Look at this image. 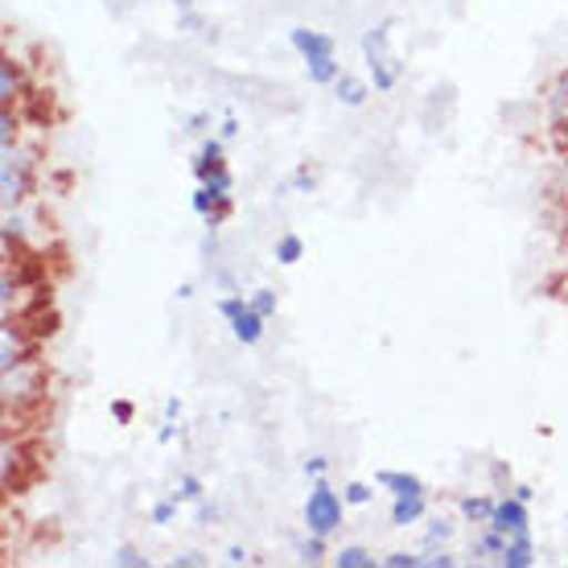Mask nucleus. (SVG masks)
Here are the masks:
<instances>
[{"label": "nucleus", "mask_w": 568, "mask_h": 568, "mask_svg": "<svg viewBox=\"0 0 568 568\" xmlns=\"http://www.w3.org/2000/svg\"><path fill=\"white\" fill-rule=\"evenodd\" d=\"M329 565L334 568H375V556L358 544H342L338 552H329Z\"/></svg>", "instance_id": "dca6fc26"}, {"label": "nucleus", "mask_w": 568, "mask_h": 568, "mask_svg": "<svg viewBox=\"0 0 568 568\" xmlns=\"http://www.w3.org/2000/svg\"><path fill=\"white\" fill-rule=\"evenodd\" d=\"M223 560H227V565H247L252 556H247V548H240V544H231L227 556H223Z\"/></svg>", "instance_id": "f704fd0d"}, {"label": "nucleus", "mask_w": 568, "mask_h": 568, "mask_svg": "<svg viewBox=\"0 0 568 568\" xmlns=\"http://www.w3.org/2000/svg\"><path fill=\"white\" fill-rule=\"evenodd\" d=\"M305 79H310L313 87H334L342 79L338 54H326V58H313V62H305Z\"/></svg>", "instance_id": "4468645a"}, {"label": "nucleus", "mask_w": 568, "mask_h": 568, "mask_svg": "<svg viewBox=\"0 0 568 568\" xmlns=\"http://www.w3.org/2000/svg\"><path fill=\"white\" fill-rule=\"evenodd\" d=\"M194 4H199V0H173V9H178V13H182V9H194Z\"/></svg>", "instance_id": "4c0bfd02"}, {"label": "nucleus", "mask_w": 568, "mask_h": 568, "mask_svg": "<svg viewBox=\"0 0 568 568\" xmlns=\"http://www.w3.org/2000/svg\"><path fill=\"white\" fill-rule=\"evenodd\" d=\"M358 50H363V62H367L371 87H375L379 95H392L399 87V79H404V67H399L396 54H392V21L371 26L367 33H363V42H358Z\"/></svg>", "instance_id": "f257e3e1"}, {"label": "nucleus", "mask_w": 568, "mask_h": 568, "mask_svg": "<svg viewBox=\"0 0 568 568\" xmlns=\"http://www.w3.org/2000/svg\"><path fill=\"white\" fill-rule=\"evenodd\" d=\"M219 136H223V141H235V136H240V120H235V115H223V124H219Z\"/></svg>", "instance_id": "473e14b6"}, {"label": "nucleus", "mask_w": 568, "mask_h": 568, "mask_svg": "<svg viewBox=\"0 0 568 568\" xmlns=\"http://www.w3.org/2000/svg\"><path fill=\"white\" fill-rule=\"evenodd\" d=\"M272 260H276L281 268H293V264H301V260H305V240H301V235H293V231H284L281 240L272 243Z\"/></svg>", "instance_id": "2eb2a0df"}, {"label": "nucleus", "mask_w": 568, "mask_h": 568, "mask_svg": "<svg viewBox=\"0 0 568 568\" xmlns=\"http://www.w3.org/2000/svg\"><path fill=\"white\" fill-rule=\"evenodd\" d=\"M223 165H227V141H223V136H202L199 153H194V165H190L194 178L206 182V178H211L214 170H223Z\"/></svg>", "instance_id": "6e6552de"}, {"label": "nucleus", "mask_w": 568, "mask_h": 568, "mask_svg": "<svg viewBox=\"0 0 568 568\" xmlns=\"http://www.w3.org/2000/svg\"><path fill=\"white\" fill-rule=\"evenodd\" d=\"M425 515H428V495H399V498H392V507H387L392 527H416V524H425Z\"/></svg>", "instance_id": "9d476101"}, {"label": "nucleus", "mask_w": 568, "mask_h": 568, "mask_svg": "<svg viewBox=\"0 0 568 568\" xmlns=\"http://www.w3.org/2000/svg\"><path fill=\"white\" fill-rule=\"evenodd\" d=\"M375 483H346L342 486V498H346V507H371L375 503Z\"/></svg>", "instance_id": "4be33fe9"}, {"label": "nucleus", "mask_w": 568, "mask_h": 568, "mask_svg": "<svg viewBox=\"0 0 568 568\" xmlns=\"http://www.w3.org/2000/svg\"><path fill=\"white\" fill-rule=\"evenodd\" d=\"M511 495H515V498H524V503H531V498H536V490H531V486L519 483V486H511Z\"/></svg>", "instance_id": "e433bc0d"}, {"label": "nucleus", "mask_w": 568, "mask_h": 568, "mask_svg": "<svg viewBox=\"0 0 568 568\" xmlns=\"http://www.w3.org/2000/svg\"><path fill=\"white\" fill-rule=\"evenodd\" d=\"M112 565H120V568H149V556H141L136 548H129V544H120L112 552Z\"/></svg>", "instance_id": "b1692460"}, {"label": "nucleus", "mask_w": 568, "mask_h": 568, "mask_svg": "<svg viewBox=\"0 0 568 568\" xmlns=\"http://www.w3.org/2000/svg\"><path fill=\"white\" fill-rule=\"evenodd\" d=\"M536 565V540H531V531H519L507 540V552H503V565L498 568H531Z\"/></svg>", "instance_id": "f8f14e48"}, {"label": "nucleus", "mask_w": 568, "mask_h": 568, "mask_svg": "<svg viewBox=\"0 0 568 568\" xmlns=\"http://www.w3.org/2000/svg\"><path fill=\"white\" fill-rule=\"evenodd\" d=\"M375 486L387 490V498H399V495H428L425 478H416L408 469H379L375 474Z\"/></svg>", "instance_id": "1a4fd4ad"}, {"label": "nucleus", "mask_w": 568, "mask_h": 568, "mask_svg": "<svg viewBox=\"0 0 568 568\" xmlns=\"http://www.w3.org/2000/svg\"><path fill=\"white\" fill-rule=\"evenodd\" d=\"M202 26H206V21H202L199 9H182V13H178V29H182V33H199Z\"/></svg>", "instance_id": "c85d7f7f"}, {"label": "nucleus", "mask_w": 568, "mask_h": 568, "mask_svg": "<svg viewBox=\"0 0 568 568\" xmlns=\"http://www.w3.org/2000/svg\"><path fill=\"white\" fill-rule=\"evenodd\" d=\"M297 560L301 565H322V560H329V548H326V536H305V540H297Z\"/></svg>", "instance_id": "a211bd4d"}, {"label": "nucleus", "mask_w": 568, "mask_h": 568, "mask_svg": "<svg viewBox=\"0 0 568 568\" xmlns=\"http://www.w3.org/2000/svg\"><path fill=\"white\" fill-rule=\"evenodd\" d=\"M313 185H317V178L310 173V165H297L288 178V190H297V194H313Z\"/></svg>", "instance_id": "bb28decb"}, {"label": "nucleus", "mask_w": 568, "mask_h": 568, "mask_svg": "<svg viewBox=\"0 0 568 568\" xmlns=\"http://www.w3.org/2000/svg\"><path fill=\"white\" fill-rule=\"evenodd\" d=\"M178 511H182V498L178 495H165L153 503V511H149V519H153L156 527H170L173 519H178Z\"/></svg>", "instance_id": "aec40b11"}, {"label": "nucleus", "mask_w": 568, "mask_h": 568, "mask_svg": "<svg viewBox=\"0 0 568 568\" xmlns=\"http://www.w3.org/2000/svg\"><path fill=\"white\" fill-rule=\"evenodd\" d=\"M454 565H457V556L445 552V548H433V552L425 556V568H454Z\"/></svg>", "instance_id": "c756f323"}, {"label": "nucleus", "mask_w": 568, "mask_h": 568, "mask_svg": "<svg viewBox=\"0 0 568 568\" xmlns=\"http://www.w3.org/2000/svg\"><path fill=\"white\" fill-rule=\"evenodd\" d=\"M301 519H305V531L313 536H338L342 524H346V498L326 483V478H313L310 495H305V507H301Z\"/></svg>", "instance_id": "f03ea898"}, {"label": "nucleus", "mask_w": 568, "mask_h": 568, "mask_svg": "<svg viewBox=\"0 0 568 568\" xmlns=\"http://www.w3.org/2000/svg\"><path fill=\"white\" fill-rule=\"evenodd\" d=\"M194 519H199V527H211L214 524V507L206 503V498H199V503H194Z\"/></svg>", "instance_id": "2f4dec72"}, {"label": "nucleus", "mask_w": 568, "mask_h": 568, "mask_svg": "<svg viewBox=\"0 0 568 568\" xmlns=\"http://www.w3.org/2000/svg\"><path fill=\"white\" fill-rule=\"evenodd\" d=\"M173 495L182 498V503H199V498H206V483H202L199 474H182L178 486H173Z\"/></svg>", "instance_id": "5701e85b"}, {"label": "nucleus", "mask_w": 568, "mask_h": 568, "mask_svg": "<svg viewBox=\"0 0 568 568\" xmlns=\"http://www.w3.org/2000/svg\"><path fill=\"white\" fill-rule=\"evenodd\" d=\"M29 170H33V161L26 156V149L9 144V149H4V161H0V202H4V211H17V206L26 202Z\"/></svg>", "instance_id": "20e7f679"}, {"label": "nucleus", "mask_w": 568, "mask_h": 568, "mask_svg": "<svg viewBox=\"0 0 568 568\" xmlns=\"http://www.w3.org/2000/svg\"><path fill=\"white\" fill-rule=\"evenodd\" d=\"M531 503L515 495H498L495 503V515H490V527L503 531V536H519V531H531V511H527Z\"/></svg>", "instance_id": "39448f33"}, {"label": "nucleus", "mask_w": 568, "mask_h": 568, "mask_svg": "<svg viewBox=\"0 0 568 568\" xmlns=\"http://www.w3.org/2000/svg\"><path fill=\"white\" fill-rule=\"evenodd\" d=\"M161 413H165V420H182V399L170 396L165 404H161Z\"/></svg>", "instance_id": "72a5a7b5"}, {"label": "nucleus", "mask_w": 568, "mask_h": 568, "mask_svg": "<svg viewBox=\"0 0 568 568\" xmlns=\"http://www.w3.org/2000/svg\"><path fill=\"white\" fill-rule=\"evenodd\" d=\"M247 301H252V310L260 313V317H276V310H281V297H276V288H252L247 293Z\"/></svg>", "instance_id": "412c9836"}, {"label": "nucleus", "mask_w": 568, "mask_h": 568, "mask_svg": "<svg viewBox=\"0 0 568 568\" xmlns=\"http://www.w3.org/2000/svg\"><path fill=\"white\" fill-rule=\"evenodd\" d=\"M449 540H454V524H449V519H433V524L425 527V540H420V552L445 548Z\"/></svg>", "instance_id": "6ab92c4d"}, {"label": "nucleus", "mask_w": 568, "mask_h": 568, "mask_svg": "<svg viewBox=\"0 0 568 568\" xmlns=\"http://www.w3.org/2000/svg\"><path fill=\"white\" fill-rule=\"evenodd\" d=\"M548 129L556 132V136H568V62L560 67V74L552 79V87H548Z\"/></svg>", "instance_id": "0eeeda50"}, {"label": "nucleus", "mask_w": 568, "mask_h": 568, "mask_svg": "<svg viewBox=\"0 0 568 568\" xmlns=\"http://www.w3.org/2000/svg\"><path fill=\"white\" fill-rule=\"evenodd\" d=\"M202 565H211L202 552H182V556H173V568H202Z\"/></svg>", "instance_id": "7c9ffc66"}, {"label": "nucleus", "mask_w": 568, "mask_h": 568, "mask_svg": "<svg viewBox=\"0 0 568 568\" xmlns=\"http://www.w3.org/2000/svg\"><path fill=\"white\" fill-rule=\"evenodd\" d=\"M288 45H293V54H297L301 62L338 54V45H334V38H329V33H322V29H305V26L288 29Z\"/></svg>", "instance_id": "423d86ee"}, {"label": "nucleus", "mask_w": 568, "mask_h": 568, "mask_svg": "<svg viewBox=\"0 0 568 568\" xmlns=\"http://www.w3.org/2000/svg\"><path fill=\"white\" fill-rule=\"evenodd\" d=\"M301 469H305V478H326L329 474V457L326 454H313V457H305V462H301Z\"/></svg>", "instance_id": "cd10ccee"}, {"label": "nucleus", "mask_w": 568, "mask_h": 568, "mask_svg": "<svg viewBox=\"0 0 568 568\" xmlns=\"http://www.w3.org/2000/svg\"><path fill=\"white\" fill-rule=\"evenodd\" d=\"M334 100L342 103V108H367L371 100V87L363 83V79H355V74L342 71V79L334 83Z\"/></svg>", "instance_id": "ddd939ff"}, {"label": "nucleus", "mask_w": 568, "mask_h": 568, "mask_svg": "<svg viewBox=\"0 0 568 568\" xmlns=\"http://www.w3.org/2000/svg\"><path fill=\"white\" fill-rule=\"evenodd\" d=\"M206 124H211V112H199V115H190L185 132H206Z\"/></svg>", "instance_id": "c9c22d12"}, {"label": "nucleus", "mask_w": 568, "mask_h": 568, "mask_svg": "<svg viewBox=\"0 0 568 568\" xmlns=\"http://www.w3.org/2000/svg\"><path fill=\"white\" fill-rule=\"evenodd\" d=\"M219 317L231 326V338L240 342V346H260L264 334H268V317H260V313L252 310V301L243 297V293L219 297Z\"/></svg>", "instance_id": "7ed1b4c3"}, {"label": "nucleus", "mask_w": 568, "mask_h": 568, "mask_svg": "<svg viewBox=\"0 0 568 568\" xmlns=\"http://www.w3.org/2000/svg\"><path fill=\"white\" fill-rule=\"evenodd\" d=\"M17 95H21V71H17L13 58H4V62H0V103L9 108Z\"/></svg>", "instance_id": "f3484780"}, {"label": "nucleus", "mask_w": 568, "mask_h": 568, "mask_svg": "<svg viewBox=\"0 0 568 568\" xmlns=\"http://www.w3.org/2000/svg\"><path fill=\"white\" fill-rule=\"evenodd\" d=\"M379 565L384 568H425V556L420 552H387Z\"/></svg>", "instance_id": "393cba45"}, {"label": "nucleus", "mask_w": 568, "mask_h": 568, "mask_svg": "<svg viewBox=\"0 0 568 568\" xmlns=\"http://www.w3.org/2000/svg\"><path fill=\"white\" fill-rule=\"evenodd\" d=\"M112 420L115 425H132V420H136V404H132L129 396H115L112 399Z\"/></svg>", "instance_id": "a878e982"}, {"label": "nucleus", "mask_w": 568, "mask_h": 568, "mask_svg": "<svg viewBox=\"0 0 568 568\" xmlns=\"http://www.w3.org/2000/svg\"><path fill=\"white\" fill-rule=\"evenodd\" d=\"M495 503H498V495H462L457 498V515H462V524L483 527V524H490Z\"/></svg>", "instance_id": "9b49d317"}]
</instances>
